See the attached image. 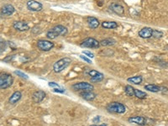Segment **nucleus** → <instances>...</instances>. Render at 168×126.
<instances>
[{"mask_svg":"<svg viewBox=\"0 0 168 126\" xmlns=\"http://www.w3.org/2000/svg\"><path fill=\"white\" fill-rule=\"evenodd\" d=\"M87 22L88 24V26L91 29H96L99 26V21L98 19L94 17H91L89 16L87 18Z\"/></svg>","mask_w":168,"mask_h":126,"instance_id":"f3484780","label":"nucleus"},{"mask_svg":"<svg viewBox=\"0 0 168 126\" xmlns=\"http://www.w3.org/2000/svg\"><path fill=\"white\" fill-rule=\"evenodd\" d=\"M90 126H108L107 124H101V125H92Z\"/></svg>","mask_w":168,"mask_h":126,"instance_id":"f704fd0d","label":"nucleus"},{"mask_svg":"<svg viewBox=\"0 0 168 126\" xmlns=\"http://www.w3.org/2000/svg\"><path fill=\"white\" fill-rule=\"evenodd\" d=\"M102 74H103V73L97 72L96 70H90V71L88 72V75L90 76L91 77H97V76H100V75H102Z\"/></svg>","mask_w":168,"mask_h":126,"instance_id":"a878e982","label":"nucleus"},{"mask_svg":"<svg viewBox=\"0 0 168 126\" xmlns=\"http://www.w3.org/2000/svg\"><path fill=\"white\" fill-rule=\"evenodd\" d=\"M124 92L129 97H134V88L131 85H126L124 87Z\"/></svg>","mask_w":168,"mask_h":126,"instance_id":"412c9836","label":"nucleus"},{"mask_svg":"<svg viewBox=\"0 0 168 126\" xmlns=\"http://www.w3.org/2000/svg\"><path fill=\"white\" fill-rule=\"evenodd\" d=\"M115 40L113 39H104L103 40L100 41V45H103V46H108V45H115Z\"/></svg>","mask_w":168,"mask_h":126,"instance_id":"5701e85b","label":"nucleus"},{"mask_svg":"<svg viewBox=\"0 0 168 126\" xmlns=\"http://www.w3.org/2000/svg\"><path fill=\"white\" fill-rule=\"evenodd\" d=\"M160 92H161L162 93H166V94H167L168 88H165V87H160Z\"/></svg>","mask_w":168,"mask_h":126,"instance_id":"473e14b6","label":"nucleus"},{"mask_svg":"<svg viewBox=\"0 0 168 126\" xmlns=\"http://www.w3.org/2000/svg\"><path fill=\"white\" fill-rule=\"evenodd\" d=\"M37 47L42 51H50L54 47V43L47 40H39L37 41Z\"/></svg>","mask_w":168,"mask_h":126,"instance_id":"423d86ee","label":"nucleus"},{"mask_svg":"<svg viewBox=\"0 0 168 126\" xmlns=\"http://www.w3.org/2000/svg\"><path fill=\"white\" fill-rule=\"evenodd\" d=\"M48 86H49V87H51V88H61V87H60V85H59V84H57V83H56V82H55V81H49V82H48Z\"/></svg>","mask_w":168,"mask_h":126,"instance_id":"cd10ccee","label":"nucleus"},{"mask_svg":"<svg viewBox=\"0 0 168 126\" xmlns=\"http://www.w3.org/2000/svg\"><path fill=\"white\" fill-rule=\"evenodd\" d=\"M99 120H100V116H96V117L93 119V123H96V122H99Z\"/></svg>","mask_w":168,"mask_h":126,"instance_id":"72a5a7b5","label":"nucleus"},{"mask_svg":"<svg viewBox=\"0 0 168 126\" xmlns=\"http://www.w3.org/2000/svg\"><path fill=\"white\" fill-rule=\"evenodd\" d=\"M22 98V93H21V92H19V91H15L11 96H10V98L9 99V102L10 104H15V103H17Z\"/></svg>","mask_w":168,"mask_h":126,"instance_id":"2eb2a0df","label":"nucleus"},{"mask_svg":"<svg viewBox=\"0 0 168 126\" xmlns=\"http://www.w3.org/2000/svg\"><path fill=\"white\" fill-rule=\"evenodd\" d=\"M144 88L151 92H159L160 91V87L156 84H147L144 87Z\"/></svg>","mask_w":168,"mask_h":126,"instance_id":"6ab92c4d","label":"nucleus"},{"mask_svg":"<svg viewBox=\"0 0 168 126\" xmlns=\"http://www.w3.org/2000/svg\"><path fill=\"white\" fill-rule=\"evenodd\" d=\"M27 9L33 12H39L43 9V5L41 3L36 1V0H29L26 3Z\"/></svg>","mask_w":168,"mask_h":126,"instance_id":"6e6552de","label":"nucleus"},{"mask_svg":"<svg viewBox=\"0 0 168 126\" xmlns=\"http://www.w3.org/2000/svg\"><path fill=\"white\" fill-rule=\"evenodd\" d=\"M163 36V32L160 31V30H156V29H153L152 32V37L156 38V39H160Z\"/></svg>","mask_w":168,"mask_h":126,"instance_id":"b1692460","label":"nucleus"},{"mask_svg":"<svg viewBox=\"0 0 168 126\" xmlns=\"http://www.w3.org/2000/svg\"><path fill=\"white\" fill-rule=\"evenodd\" d=\"M67 34V29L63 26V25H56L55 27H53L51 29H50L47 33H46V37L48 39L51 40H54L56 37L60 36H66Z\"/></svg>","mask_w":168,"mask_h":126,"instance_id":"f257e3e1","label":"nucleus"},{"mask_svg":"<svg viewBox=\"0 0 168 126\" xmlns=\"http://www.w3.org/2000/svg\"><path fill=\"white\" fill-rule=\"evenodd\" d=\"M96 94L93 91H85L81 93V97L86 101H93L96 99Z\"/></svg>","mask_w":168,"mask_h":126,"instance_id":"dca6fc26","label":"nucleus"},{"mask_svg":"<svg viewBox=\"0 0 168 126\" xmlns=\"http://www.w3.org/2000/svg\"><path fill=\"white\" fill-rule=\"evenodd\" d=\"M110 9L111 10L115 13L116 14L119 15V16H124V8L119 3H114L110 5Z\"/></svg>","mask_w":168,"mask_h":126,"instance_id":"f8f14e48","label":"nucleus"},{"mask_svg":"<svg viewBox=\"0 0 168 126\" xmlns=\"http://www.w3.org/2000/svg\"><path fill=\"white\" fill-rule=\"evenodd\" d=\"M82 54L85 55L86 56H88V58H94V54L90 52V51H82Z\"/></svg>","mask_w":168,"mask_h":126,"instance_id":"c85d7f7f","label":"nucleus"},{"mask_svg":"<svg viewBox=\"0 0 168 126\" xmlns=\"http://www.w3.org/2000/svg\"><path fill=\"white\" fill-rule=\"evenodd\" d=\"M80 45L82 48H98L100 46V42L94 38H87Z\"/></svg>","mask_w":168,"mask_h":126,"instance_id":"0eeeda50","label":"nucleus"},{"mask_svg":"<svg viewBox=\"0 0 168 126\" xmlns=\"http://www.w3.org/2000/svg\"><path fill=\"white\" fill-rule=\"evenodd\" d=\"M107 111L111 114H122L126 112L125 105L119 102H111L106 106Z\"/></svg>","mask_w":168,"mask_h":126,"instance_id":"f03ea898","label":"nucleus"},{"mask_svg":"<svg viewBox=\"0 0 168 126\" xmlns=\"http://www.w3.org/2000/svg\"><path fill=\"white\" fill-rule=\"evenodd\" d=\"M13 27L16 30L21 31V32H23V31H27V30L29 29V25L27 24L26 22H25V21H15V22H14Z\"/></svg>","mask_w":168,"mask_h":126,"instance_id":"9d476101","label":"nucleus"},{"mask_svg":"<svg viewBox=\"0 0 168 126\" xmlns=\"http://www.w3.org/2000/svg\"><path fill=\"white\" fill-rule=\"evenodd\" d=\"M46 97V93L44 91L42 90H38L36 91L33 95H32V100L34 103H41Z\"/></svg>","mask_w":168,"mask_h":126,"instance_id":"1a4fd4ad","label":"nucleus"},{"mask_svg":"<svg viewBox=\"0 0 168 126\" xmlns=\"http://www.w3.org/2000/svg\"><path fill=\"white\" fill-rule=\"evenodd\" d=\"M128 122L131 124H134V125L143 126L146 125V118L142 116H133V117L128 118Z\"/></svg>","mask_w":168,"mask_h":126,"instance_id":"9b49d317","label":"nucleus"},{"mask_svg":"<svg viewBox=\"0 0 168 126\" xmlns=\"http://www.w3.org/2000/svg\"><path fill=\"white\" fill-rule=\"evenodd\" d=\"M134 97L139 99H145L147 97V93L141 90L134 88Z\"/></svg>","mask_w":168,"mask_h":126,"instance_id":"4be33fe9","label":"nucleus"},{"mask_svg":"<svg viewBox=\"0 0 168 126\" xmlns=\"http://www.w3.org/2000/svg\"><path fill=\"white\" fill-rule=\"evenodd\" d=\"M71 62V58L69 57H64L57 61L53 65V70L56 73H60L63 70H65Z\"/></svg>","mask_w":168,"mask_h":126,"instance_id":"7ed1b4c3","label":"nucleus"},{"mask_svg":"<svg viewBox=\"0 0 168 126\" xmlns=\"http://www.w3.org/2000/svg\"><path fill=\"white\" fill-rule=\"evenodd\" d=\"M127 81L129 82H131L133 84H135V85H139L141 84L143 81V77L141 76H134V77H129L127 79Z\"/></svg>","mask_w":168,"mask_h":126,"instance_id":"aec40b11","label":"nucleus"},{"mask_svg":"<svg viewBox=\"0 0 168 126\" xmlns=\"http://www.w3.org/2000/svg\"><path fill=\"white\" fill-rule=\"evenodd\" d=\"M72 88L76 91H93L94 89V87L93 84L87 82V81H81L72 85Z\"/></svg>","mask_w":168,"mask_h":126,"instance_id":"39448f33","label":"nucleus"},{"mask_svg":"<svg viewBox=\"0 0 168 126\" xmlns=\"http://www.w3.org/2000/svg\"><path fill=\"white\" fill-rule=\"evenodd\" d=\"M5 49V43L2 40H0V54L4 51Z\"/></svg>","mask_w":168,"mask_h":126,"instance_id":"2f4dec72","label":"nucleus"},{"mask_svg":"<svg viewBox=\"0 0 168 126\" xmlns=\"http://www.w3.org/2000/svg\"><path fill=\"white\" fill-rule=\"evenodd\" d=\"M104 79V75L102 74L100 76H97V77H91L90 80L92 82H99V81H103Z\"/></svg>","mask_w":168,"mask_h":126,"instance_id":"393cba45","label":"nucleus"},{"mask_svg":"<svg viewBox=\"0 0 168 126\" xmlns=\"http://www.w3.org/2000/svg\"><path fill=\"white\" fill-rule=\"evenodd\" d=\"M102 27L104 29H114L118 28V24L115 21H104L102 23Z\"/></svg>","mask_w":168,"mask_h":126,"instance_id":"a211bd4d","label":"nucleus"},{"mask_svg":"<svg viewBox=\"0 0 168 126\" xmlns=\"http://www.w3.org/2000/svg\"><path fill=\"white\" fill-rule=\"evenodd\" d=\"M152 32H153V29H151V28H142L139 31V36L143 39H149V38L152 37Z\"/></svg>","mask_w":168,"mask_h":126,"instance_id":"ddd939ff","label":"nucleus"},{"mask_svg":"<svg viewBox=\"0 0 168 126\" xmlns=\"http://www.w3.org/2000/svg\"><path fill=\"white\" fill-rule=\"evenodd\" d=\"M14 82L13 77L9 73L0 74V89H7L12 86Z\"/></svg>","mask_w":168,"mask_h":126,"instance_id":"20e7f679","label":"nucleus"},{"mask_svg":"<svg viewBox=\"0 0 168 126\" xmlns=\"http://www.w3.org/2000/svg\"><path fill=\"white\" fill-rule=\"evenodd\" d=\"M80 58H81L82 60H83L84 62H86L93 63V62H92V61H91V60H90L89 58H88V56H84V55H80Z\"/></svg>","mask_w":168,"mask_h":126,"instance_id":"c756f323","label":"nucleus"},{"mask_svg":"<svg viewBox=\"0 0 168 126\" xmlns=\"http://www.w3.org/2000/svg\"><path fill=\"white\" fill-rule=\"evenodd\" d=\"M14 74H16L18 77H21V78H25V79H28L29 78L28 75L25 74V73H24V72H22L21 71H14Z\"/></svg>","mask_w":168,"mask_h":126,"instance_id":"bb28decb","label":"nucleus"},{"mask_svg":"<svg viewBox=\"0 0 168 126\" xmlns=\"http://www.w3.org/2000/svg\"><path fill=\"white\" fill-rule=\"evenodd\" d=\"M53 92H58V93H64L65 92V89H63L62 88H53Z\"/></svg>","mask_w":168,"mask_h":126,"instance_id":"7c9ffc66","label":"nucleus"},{"mask_svg":"<svg viewBox=\"0 0 168 126\" xmlns=\"http://www.w3.org/2000/svg\"><path fill=\"white\" fill-rule=\"evenodd\" d=\"M14 12H15V9H14V7L12 4H5L1 9L2 14L5 15V16L12 15Z\"/></svg>","mask_w":168,"mask_h":126,"instance_id":"4468645a","label":"nucleus"}]
</instances>
